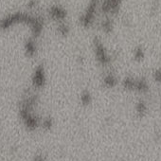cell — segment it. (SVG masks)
Returning <instances> with one entry per match:
<instances>
[{"instance_id":"cell-9","label":"cell","mask_w":161,"mask_h":161,"mask_svg":"<svg viewBox=\"0 0 161 161\" xmlns=\"http://www.w3.org/2000/svg\"><path fill=\"white\" fill-rule=\"evenodd\" d=\"M80 103H82V105L88 106L92 103V96H91L89 91L86 90V91H84L82 94H80Z\"/></svg>"},{"instance_id":"cell-12","label":"cell","mask_w":161,"mask_h":161,"mask_svg":"<svg viewBox=\"0 0 161 161\" xmlns=\"http://www.w3.org/2000/svg\"><path fill=\"white\" fill-rule=\"evenodd\" d=\"M153 78L155 80L156 83L161 84V70L160 69H156L153 71Z\"/></svg>"},{"instance_id":"cell-4","label":"cell","mask_w":161,"mask_h":161,"mask_svg":"<svg viewBox=\"0 0 161 161\" xmlns=\"http://www.w3.org/2000/svg\"><path fill=\"white\" fill-rule=\"evenodd\" d=\"M95 52H96V57L99 63L102 64H107L110 62L109 56L107 51L105 50L103 45L101 42H95Z\"/></svg>"},{"instance_id":"cell-1","label":"cell","mask_w":161,"mask_h":161,"mask_svg":"<svg viewBox=\"0 0 161 161\" xmlns=\"http://www.w3.org/2000/svg\"><path fill=\"white\" fill-rule=\"evenodd\" d=\"M39 99L34 92H27L21 99L18 107L19 118L24 127L31 132L36 131L41 127L42 118L37 113Z\"/></svg>"},{"instance_id":"cell-3","label":"cell","mask_w":161,"mask_h":161,"mask_svg":"<svg viewBox=\"0 0 161 161\" xmlns=\"http://www.w3.org/2000/svg\"><path fill=\"white\" fill-rule=\"evenodd\" d=\"M46 84H47V73H46L45 66L41 64L34 68L31 74V86L33 89L40 90L46 86Z\"/></svg>"},{"instance_id":"cell-2","label":"cell","mask_w":161,"mask_h":161,"mask_svg":"<svg viewBox=\"0 0 161 161\" xmlns=\"http://www.w3.org/2000/svg\"><path fill=\"white\" fill-rule=\"evenodd\" d=\"M122 86L126 90L138 93H146L149 90V85L143 78L127 77L122 80Z\"/></svg>"},{"instance_id":"cell-13","label":"cell","mask_w":161,"mask_h":161,"mask_svg":"<svg viewBox=\"0 0 161 161\" xmlns=\"http://www.w3.org/2000/svg\"><path fill=\"white\" fill-rule=\"evenodd\" d=\"M135 58L136 59H138V60H141L143 58V52L141 49H137L135 51Z\"/></svg>"},{"instance_id":"cell-10","label":"cell","mask_w":161,"mask_h":161,"mask_svg":"<svg viewBox=\"0 0 161 161\" xmlns=\"http://www.w3.org/2000/svg\"><path fill=\"white\" fill-rule=\"evenodd\" d=\"M54 125V121L52 119V118L50 117H47V118H44L42 119V121H41V128H43L45 131H49L52 129Z\"/></svg>"},{"instance_id":"cell-11","label":"cell","mask_w":161,"mask_h":161,"mask_svg":"<svg viewBox=\"0 0 161 161\" xmlns=\"http://www.w3.org/2000/svg\"><path fill=\"white\" fill-rule=\"evenodd\" d=\"M31 161H48V159L43 153H38L34 154Z\"/></svg>"},{"instance_id":"cell-7","label":"cell","mask_w":161,"mask_h":161,"mask_svg":"<svg viewBox=\"0 0 161 161\" xmlns=\"http://www.w3.org/2000/svg\"><path fill=\"white\" fill-rule=\"evenodd\" d=\"M103 85L108 87V88H113L115 87L117 85H118V79L117 77L112 74V73H109V74H106L103 79Z\"/></svg>"},{"instance_id":"cell-14","label":"cell","mask_w":161,"mask_h":161,"mask_svg":"<svg viewBox=\"0 0 161 161\" xmlns=\"http://www.w3.org/2000/svg\"><path fill=\"white\" fill-rule=\"evenodd\" d=\"M160 105H161V96H160Z\"/></svg>"},{"instance_id":"cell-6","label":"cell","mask_w":161,"mask_h":161,"mask_svg":"<svg viewBox=\"0 0 161 161\" xmlns=\"http://www.w3.org/2000/svg\"><path fill=\"white\" fill-rule=\"evenodd\" d=\"M25 51H26V54L27 56L29 57H33L35 54H36V51H37V46H36V41H35V38L34 37H31L29 38L26 43H25Z\"/></svg>"},{"instance_id":"cell-5","label":"cell","mask_w":161,"mask_h":161,"mask_svg":"<svg viewBox=\"0 0 161 161\" xmlns=\"http://www.w3.org/2000/svg\"><path fill=\"white\" fill-rule=\"evenodd\" d=\"M48 14L49 16L55 20V21H59L60 23L65 18L66 16V12L65 10L59 5H53L48 9Z\"/></svg>"},{"instance_id":"cell-8","label":"cell","mask_w":161,"mask_h":161,"mask_svg":"<svg viewBox=\"0 0 161 161\" xmlns=\"http://www.w3.org/2000/svg\"><path fill=\"white\" fill-rule=\"evenodd\" d=\"M136 112L139 118L145 117L148 113V105L146 104V103L143 101H139L136 105Z\"/></svg>"}]
</instances>
